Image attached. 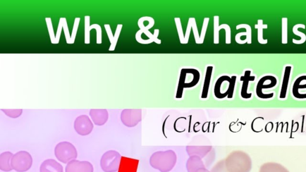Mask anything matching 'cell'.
I'll use <instances>...</instances> for the list:
<instances>
[{
    "instance_id": "cell-27",
    "label": "cell",
    "mask_w": 306,
    "mask_h": 172,
    "mask_svg": "<svg viewBox=\"0 0 306 172\" xmlns=\"http://www.w3.org/2000/svg\"><path fill=\"white\" fill-rule=\"evenodd\" d=\"M80 22V18H76V19H75L74 26H73V32H72V35H71V40H72L73 44L74 43L75 40H76V35H77V31H78V28H79Z\"/></svg>"
},
{
    "instance_id": "cell-13",
    "label": "cell",
    "mask_w": 306,
    "mask_h": 172,
    "mask_svg": "<svg viewBox=\"0 0 306 172\" xmlns=\"http://www.w3.org/2000/svg\"><path fill=\"white\" fill-rule=\"evenodd\" d=\"M104 27L106 28L107 34L108 35V37L110 41L111 45L109 48V51H114L115 50L117 41H118L120 33H121L123 25H117L115 35H113L112 30V29H111L110 25L109 24L104 25Z\"/></svg>"
},
{
    "instance_id": "cell-14",
    "label": "cell",
    "mask_w": 306,
    "mask_h": 172,
    "mask_svg": "<svg viewBox=\"0 0 306 172\" xmlns=\"http://www.w3.org/2000/svg\"><path fill=\"white\" fill-rule=\"evenodd\" d=\"M14 155L10 151L3 152L0 155V170L5 172L13 170L11 161Z\"/></svg>"
},
{
    "instance_id": "cell-18",
    "label": "cell",
    "mask_w": 306,
    "mask_h": 172,
    "mask_svg": "<svg viewBox=\"0 0 306 172\" xmlns=\"http://www.w3.org/2000/svg\"><path fill=\"white\" fill-rule=\"evenodd\" d=\"M304 80H306V76L299 77L298 79L295 81L294 86H293L292 93L293 95H294L296 98L299 99H303L306 98V94H302V95H301V94L298 93V90L299 89L306 88V84H304V85L302 86L299 84H300L301 81Z\"/></svg>"
},
{
    "instance_id": "cell-19",
    "label": "cell",
    "mask_w": 306,
    "mask_h": 172,
    "mask_svg": "<svg viewBox=\"0 0 306 172\" xmlns=\"http://www.w3.org/2000/svg\"><path fill=\"white\" fill-rule=\"evenodd\" d=\"M291 67H286L285 68L284 80H283L282 86L281 89L280 99H285L286 95V90H287L288 85L290 76Z\"/></svg>"
},
{
    "instance_id": "cell-12",
    "label": "cell",
    "mask_w": 306,
    "mask_h": 172,
    "mask_svg": "<svg viewBox=\"0 0 306 172\" xmlns=\"http://www.w3.org/2000/svg\"><path fill=\"white\" fill-rule=\"evenodd\" d=\"M40 172H64L63 167L54 159H47L41 163Z\"/></svg>"
},
{
    "instance_id": "cell-10",
    "label": "cell",
    "mask_w": 306,
    "mask_h": 172,
    "mask_svg": "<svg viewBox=\"0 0 306 172\" xmlns=\"http://www.w3.org/2000/svg\"><path fill=\"white\" fill-rule=\"evenodd\" d=\"M93 165L87 161L74 160L68 163L66 172H93Z\"/></svg>"
},
{
    "instance_id": "cell-8",
    "label": "cell",
    "mask_w": 306,
    "mask_h": 172,
    "mask_svg": "<svg viewBox=\"0 0 306 172\" xmlns=\"http://www.w3.org/2000/svg\"><path fill=\"white\" fill-rule=\"evenodd\" d=\"M90 16H86L84 17V43L89 44L90 43V31L93 29L96 30V43L102 44V28L98 24H93L90 25Z\"/></svg>"
},
{
    "instance_id": "cell-1",
    "label": "cell",
    "mask_w": 306,
    "mask_h": 172,
    "mask_svg": "<svg viewBox=\"0 0 306 172\" xmlns=\"http://www.w3.org/2000/svg\"><path fill=\"white\" fill-rule=\"evenodd\" d=\"M55 155L59 161L64 164L76 160L78 156L76 147L67 141L60 142L57 145L55 148Z\"/></svg>"
},
{
    "instance_id": "cell-22",
    "label": "cell",
    "mask_w": 306,
    "mask_h": 172,
    "mask_svg": "<svg viewBox=\"0 0 306 172\" xmlns=\"http://www.w3.org/2000/svg\"><path fill=\"white\" fill-rule=\"evenodd\" d=\"M5 114L9 118L12 119H16L19 118L22 115L23 110L22 109H1Z\"/></svg>"
},
{
    "instance_id": "cell-5",
    "label": "cell",
    "mask_w": 306,
    "mask_h": 172,
    "mask_svg": "<svg viewBox=\"0 0 306 172\" xmlns=\"http://www.w3.org/2000/svg\"><path fill=\"white\" fill-rule=\"evenodd\" d=\"M74 128L78 134L87 136L91 134L93 129V124L86 115L80 116L75 120Z\"/></svg>"
},
{
    "instance_id": "cell-24",
    "label": "cell",
    "mask_w": 306,
    "mask_h": 172,
    "mask_svg": "<svg viewBox=\"0 0 306 172\" xmlns=\"http://www.w3.org/2000/svg\"><path fill=\"white\" fill-rule=\"evenodd\" d=\"M60 19L62 22H63L65 37H66L67 44H73L70 34L69 29H68L67 19L66 18H61Z\"/></svg>"
},
{
    "instance_id": "cell-26",
    "label": "cell",
    "mask_w": 306,
    "mask_h": 172,
    "mask_svg": "<svg viewBox=\"0 0 306 172\" xmlns=\"http://www.w3.org/2000/svg\"><path fill=\"white\" fill-rule=\"evenodd\" d=\"M287 19L286 18H284L282 19V23H283V27H282V32H283V34H282V37H283V39H282V43L284 44H286L288 43V35L287 34Z\"/></svg>"
},
{
    "instance_id": "cell-28",
    "label": "cell",
    "mask_w": 306,
    "mask_h": 172,
    "mask_svg": "<svg viewBox=\"0 0 306 172\" xmlns=\"http://www.w3.org/2000/svg\"><path fill=\"white\" fill-rule=\"evenodd\" d=\"M63 22H62V21L61 20V19H60V22H59V25H58V27L56 37H55V41L54 44H58L59 42H60L61 35V32H62V30H63Z\"/></svg>"
},
{
    "instance_id": "cell-23",
    "label": "cell",
    "mask_w": 306,
    "mask_h": 172,
    "mask_svg": "<svg viewBox=\"0 0 306 172\" xmlns=\"http://www.w3.org/2000/svg\"><path fill=\"white\" fill-rule=\"evenodd\" d=\"M174 20L176 27H177L178 37L179 38H180V43L183 44L185 35L183 34V30H182L181 19L180 18H175Z\"/></svg>"
},
{
    "instance_id": "cell-3",
    "label": "cell",
    "mask_w": 306,
    "mask_h": 172,
    "mask_svg": "<svg viewBox=\"0 0 306 172\" xmlns=\"http://www.w3.org/2000/svg\"><path fill=\"white\" fill-rule=\"evenodd\" d=\"M120 158L121 155L116 151H107L100 158V167L104 172H116L119 170Z\"/></svg>"
},
{
    "instance_id": "cell-7",
    "label": "cell",
    "mask_w": 306,
    "mask_h": 172,
    "mask_svg": "<svg viewBox=\"0 0 306 172\" xmlns=\"http://www.w3.org/2000/svg\"><path fill=\"white\" fill-rule=\"evenodd\" d=\"M159 35V29H156L153 34L148 30H140L136 32L135 38L136 40L140 44H148L155 42L156 44H161L162 41L158 38Z\"/></svg>"
},
{
    "instance_id": "cell-20",
    "label": "cell",
    "mask_w": 306,
    "mask_h": 172,
    "mask_svg": "<svg viewBox=\"0 0 306 172\" xmlns=\"http://www.w3.org/2000/svg\"><path fill=\"white\" fill-rule=\"evenodd\" d=\"M191 22L192 29H193V35L195 39V41L197 44H203L204 41L201 40L200 35L198 34V29L196 24V19L194 18H189Z\"/></svg>"
},
{
    "instance_id": "cell-2",
    "label": "cell",
    "mask_w": 306,
    "mask_h": 172,
    "mask_svg": "<svg viewBox=\"0 0 306 172\" xmlns=\"http://www.w3.org/2000/svg\"><path fill=\"white\" fill-rule=\"evenodd\" d=\"M33 160L28 152L21 151L16 152L12 158L13 170L18 172H25L30 169Z\"/></svg>"
},
{
    "instance_id": "cell-16",
    "label": "cell",
    "mask_w": 306,
    "mask_h": 172,
    "mask_svg": "<svg viewBox=\"0 0 306 172\" xmlns=\"http://www.w3.org/2000/svg\"><path fill=\"white\" fill-rule=\"evenodd\" d=\"M213 67H208L206 70V74H205V79L204 81L202 92L201 94V99H206L209 93L212 74H213Z\"/></svg>"
},
{
    "instance_id": "cell-11",
    "label": "cell",
    "mask_w": 306,
    "mask_h": 172,
    "mask_svg": "<svg viewBox=\"0 0 306 172\" xmlns=\"http://www.w3.org/2000/svg\"><path fill=\"white\" fill-rule=\"evenodd\" d=\"M89 115L94 124L101 126L108 121L109 115L107 109H90Z\"/></svg>"
},
{
    "instance_id": "cell-17",
    "label": "cell",
    "mask_w": 306,
    "mask_h": 172,
    "mask_svg": "<svg viewBox=\"0 0 306 172\" xmlns=\"http://www.w3.org/2000/svg\"><path fill=\"white\" fill-rule=\"evenodd\" d=\"M241 28L246 29V32H240V33L237 34L235 36V41L237 43H239L241 40L240 37L246 35V39L248 40V43H252V30L251 28L248 24H239L236 26V30H239Z\"/></svg>"
},
{
    "instance_id": "cell-9",
    "label": "cell",
    "mask_w": 306,
    "mask_h": 172,
    "mask_svg": "<svg viewBox=\"0 0 306 172\" xmlns=\"http://www.w3.org/2000/svg\"><path fill=\"white\" fill-rule=\"evenodd\" d=\"M220 17L219 16H215L214 17V43L217 44L220 43L219 32L221 29L226 31V43H231V29L230 26L227 24L219 25Z\"/></svg>"
},
{
    "instance_id": "cell-6",
    "label": "cell",
    "mask_w": 306,
    "mask_h": 172,
    "mask_svg": "<svg viewBox=\"0 0 306 172\" xmlns=\"http://www.w3.org/2000/svg\"><path fill=\"white\" fill-rule=\"evenodd\" d=\"M277 84V80L273 76H266L262 78L259 81L257 87V95L260 98L266 99L272 98L274 96V94H263L262 93L263 89L272 88L275 87Z\"/></svg>"
},
{
    "instance_id": "cell-4",
    "label": "cell",
    "mask_w": 306,
    "mask_h": 172,
    "mask_svg": "<svg viewBox=\"0 0 306 172\" xmlns=\"http://www.w3.org/2000/svg\"><path fill=\"white\" fill-rule=\"evenodd\" d=\"M200 76L196 77L193 79H188L187 76V68H183L181 71L180 80H179L176 98L180 99L183 94L184 89L191 88L196 86L199 82Z\"/></svg>"
},
{
    "instance_id": "cell-21",
    "label": "cell",
    "mask_w": 306,
    "mask_h": 172,
    "mask_svg": "<svg viewBox=\"0 0 306 172\" xmlns=\"http://www.w3.org/2000/svg\"><path fill=\"white\" fill-rule=\"evenodd\" d=\"M268 27L266 25L263 24L262 20L258 21V24L256 25V28L258 29V41L260 44H266L268 40H264L263 37V29L264 27Z\"/></svg>"
},
{
    "instance_id": "cell-15",
    "label": "cell",
    "mask_w": 306,
    "mask_h": 172,
    "mask_svg": "<svg viewBox=\"0 0 306 172\" xmlns=\"http://www.w3.org/2000/svg\"><path fill=\"white\" fill-rule=\"evenodd\" d=\"M250 71H246L245 75L243 77H241L240 81H243V85L242 90H241V96L243 99H249L252 96V93H247V90H248V84L250 81H254L255 77L250 76Z\"/></svg>"
},
{
    "instance_id": "cell-25",
    "label": "cell",
    "mask_w": 306,
    "mask_h": 172,
    "mask_svg": "<svg viewBox=\"0 0 306 172\" xmlns=\"http://www.w3.org/2000/svg\"><path fill=\"white\" fill-rule=\"evenodd\" d=\"M45 22H46L48 34H49L50 35L51 43L52 44H54L55 41V37L56 36H55L53 25H52V19L50 18H45Z\"/></svg>"
}]
</instances>
